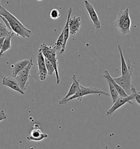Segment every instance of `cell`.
Masks as SVG:
<instances>
[{"label": "cell", "instance_id": "12", "mask_svg": "<svg viewBox=\"0 0 140 149\" xmlns=\"http://www.w3.org/2000/svg\"><path fill=\"white\" fill-rule=\"evenodd\" d=\"M81 24V18L80 17H71L69 21L70 34L75 35L79 30Z\"/></svg>", "mask_w": 140, "mask_h": 149}, {"label": "cell", "instance_id": "29", "mask_svg": "<svg viewBox=\"0 0 140 149\" xmlns=\"http://www.w3.org/2000/svg\"><path fill=\"white\" fill-rule=\"evenodd\" d=\"M37 1H42V0H37Z\"/></svg>", "mask_w": 140, "mask_h": 149}, {"label": "cell", "instance_id": "1", "mask_svg": "<svg viewBox=\"0 0 140 149\" xmlns=\"http://www.w3.org/2000/svg\"><path fill=\"white\" fill-rule=\"evenodd\" d=\"M0 15L7 19L12 31L14 33L16 34L17 36L20 37L22 38H29L30 37L32 33L30 30L26 28L14 15L1 5Z\"/></svg>", "mask_w": 140, "mask_h": 149}, {"label": "cell", "instance_id": "11", "mask_svg": "<svg viewBox=\"0 0 140 149\" xmlns=\"http://www.w3.org/2000/svg\"><path fill=\"white\" fill-rule=\"evenodd\" d=\"M2 84L3 85L10 88L14 91L19 92L22 95H24L25 94V92H24L19 87L17 80L13 77H4L2 79Z\"/></svg>", "mask_w": 140, "mask_h": 149}, {"label": "cell", "instance_id": "4", "mask_svg": "<svg viewBox=\"0 0 140 149\" xmlns=\"http://www.w3.org/2000/svg\"><path fill=\"white\" fill-rule=\"evenodd\" d=\"M39 49L41 50L44 57L48 59L52 63L55 70L57 84H59L60 83V78L58 71L59 62L57 56V50L54 48H52L51 46L46 44L45 43H43L40 45Z\"/></svg>", "mask_w": 140, "mask_h": 149}, {"label": "cell", "instance_id": "24", "mask_svg": "<svg viewBox=\"0 0 140 149\" xmlns=\"http://www.w3.org/2000/svg\"><path fill=\"white\" fill-rule=\"evenodd\" d=\"M60 16L61 14L57 9H52L49 13V17L52 20H57L60 18Z\"/></svg>", "mask_w": 140, "mask_h": 149}, {"label": "cell", "instance_id": "21", "mask_svg": "<svg viewBox=\"0 0 140 149\" xmlns=\"http://www.w3.org/2000/svg\"><path fill=\"white\" fill-rule=\"evenodd\" d=\"M64 42V32L62 31L60 35L59 36L58 38L57 39L56 42L54 44V47L56 50H59L61 51V49L62 48Z\"/></svg>", "mask_w": 140, "mask_h": 149}, {"label": "cell", "instance_id": "13", "mask_svg": "<svg viewBox=\"0 0 140 149\" xmlns=\"http://www.w3.org/2000/svg\"><path fill=\"white\" fill-rule=\"evenodd\" d=\"M72 12V8H70V9L68 11V14H67V20L66 22L65 25L64 27V29L62 31L64 32V45L62 47V48L61 50L60 54H64L65 51L66 46L67 44V42L68 40V39L70 36V30H69V21L70 19V17H71V14Z\"/></svg>", "mask_w": 140, "mask_h": 149}, {"label": "cell", "instance_id": "20", "mask_svg": "<svg viewBox=\"0 0 140 149\" xmlns=\"http://www.w3.org/2000/svg\"><path fill=\"white\" fill-rule=\"evenodd\" d=\"M12 35H14L13 32L10 31L4 24H0V38L6 37Z\"/></svg>", "mask_w": 140, "mask_h": 149}, {"label": "cell", "instance_id": "18", "mask_svg": "<svg viewBox=\"0 0 140 149\" xmlns=\"http://www.w3.org/2000/svg\"><path fill=\"white\" fill-rule=\"evenodd\" d=\"M13 35L9 36L8 37H6L5 38V40L3 44L2 48L1 49V51L0 52V56H3L4 54L7 51H8L9 49L11 48V40L12 38Z\"/></svg>", "mask_w": 140, "mask_h": 149}, {"label": "cell", "instance_id": "8", "mask_svg": "<svg viewBox=\"0 0 140 149\" xmlns=\"http://www.w3.org/2000/svg\"><path fill=\"white\" fill-rule=\"evenodd\" d=\"M37 65L38 66V75L39 76V79L41 81H44L47 78L48 72L47 70L46 65L45 57L40 49H39V51L37 54Z\"/></svg>", "mask_w": 140, "mask_h": 149}, {"label": "cell", "instance_id": "30", "mask_svg": "<svg viewBox=\"0 0 140 149\" xmlns=\"http://www.w3.org/2000/svg\"><path fill=\"white\" fill-rule=\"evenodd\" d=\"M1 0H0V3H1Z\"/></svg>", "mask_w": 140, "mask_h": 149}, {"label": "cell", "instance_id": "25", "mask_svg": "<svg viewBox=\"0 0 140 149\" xmlns=\"http://www.w3.org/2000/svg\"><path fill=\"white\" fill-rule=\"evenodd\" d=\"M8 118L7 115L6 114L4 110H1L0 111V122L6 120Z\"/></svg>", "mask_w": 140, "mask_h": 149}, {"label": "cell", "instance_id": "19", "mask_svg": "<svg viewBox=\"0 0 140 149\" xmlns=\"http://www.w3.org/2000/svg\"><path fill=\"white\" fill-rule=\"evenodd\" d=\"M108 84V86H109V91H110V96L112 97V99L113 102L114 103L116 101H117V100L118 99V97L119 96V93L118 91H117V90L116 89V88L114 87L113 84L111 83V81L107 80Z\"/></svg>", "mask_w": 140, "mask_h": 149}, {"label": "cell", "instance_id": "15", "mask_svg": "<svg viewBox=\"0 0 140 149\" xmlns=\"http://www.w3.org/2000/svg\"><path fill=\"white\" fill-rule=\"evenodd\" d=\"M30 60L31 58L22 60L12 65L11 67L12 68V77H15L19 72L23 70L28 65V64L30 62Z\"/></svg>", "mask_w": 140, "mask_h": 149}, {"label": "cell", "instance_id": "28", "mask_svg": "<svg viewBox=\"0 0 140 149\" xmlns=\"http://www.w3.org/2000/svg\"><path fill=\"white\" fill-rule=\"evenodd\" d=\"M30 149H35V148L34 146H33V147H31Z\"/></svg>", "mask_w": 140, "mask_h": 149}, {"label": "cell", "instance_id": "14", "mask_svg": "<svg viewBox=\"0 0 140 149\" xmlns=\"http://www.w3.org/2000/svg\"><path fill=\"white\" fill-rule=\"evenodd\" d=\"M72 80H73V82L72 85H71L69 90L67 92V93L66 95L65 96L62 98V100H65L68 99L69 98H70L71 97L74 96L75 95L77 92L78 91L80 88V84H79V80H77L76 77L75 75L74 74L72 75Z\"/></svg>", "mask_w": 140, "mask_h": 149}, {"label": "cell", "instance_id": "2", "mask_svg": "<svg viewBox=\"0 0 140 149\" xmlns=\"http://www.w3.org/2000/svg\"><path fill=\"white\" fill-rule=\"evenodd\" d=\"M92 94H97L99 96L103 95L107 96H110V93L101 90L97 88H94L92 86L85 87L80 84V88L75 95L65 100H61V101L59 102V104L61 105H66L68 102L75 99H77L79 101H82L83 97Z\"/></svg>", "mask_w": 140, "mask_h": 149}, {"label": "cell", "instance_id": "6", "mask_svg": "<svg viewBox=\"0 0 140 149\" xmlns=\"http://www.w3.org/2000/svg\"><path fill=\"white\" fill-rule=\"evenodd\" d=\"M30 58V62L28 65L23 70L19 72L15 77H14L17 80L19 87L24 92H25L29 84L31 69L34 65L32 58Z\"/></svg>", "mask_w": 140, "mask_h": 149}, {"label": "cell", "instance_id": "23", "mask_svg": "<svg viewBox=\"0 0 140 149\" xmlns=\"http://www.w3.org/2000/svg\"><path fill=\"white\" fill-rule=\"evenodd\" d=\"M131 93L134 95V100L136 102L140 105V91H137L133 85H132L131 88Z\"/></svg>", "mask_w": 140, "mask_h": 149}, {"label": "cell", "instance_id": "27", "mask_svg": "<svg viewBox=\"0 0 140 149\" xmlns=\"http://www.w3.org/2000/svg\"><path fill=\"white\" fill-rule=\"evenodd\" d=\"M0 24H4V22L2 21V20L1 17H0Z\"/></svg>", "mask_w": 140, "mask_h": 149}, {"label": "cell", "instance_id": "26", "mask_svg": "<svg viewBox=\"0 0 140 149\" xmlns=\"http://www.w3.org/2000/svg\"><path fill=\"white\" fill-rule=\"evenodd\" d=\"M5 38L6 37H2V38H0V52L1 51V49L2 48V46H3V44H4Z\"/></svg>", "mask_w": 140, "mask_h": 149}, {"label": "cell", "instance_id": "22", "mask_svg": "<svg viewBox=\"0 0 140 149\" xmlns=\"http://www.w3.org/2000/svg\"><path fill=\"white\" fill-rule=\"evenodd\" d=\"M45 62H46V65L47 70L48 72V74L49 75H52L55 72V70H54V66L52 65V63L46 58H45Z\"/></svg>", "mask_w": 140, "mask_h": 149}, {"label": "cell", "instance_id": "17", "mask_svg": "<svg viewBox=\"0 0 140 149\" xmlns=\"http://www.w3.org/2000/svg\"><path fill=\"white\" fill-rule=\"evenodd\" d=\"M118 51L119 52L120 54V62H121V73H122V75L126 74L127 72H128V66L127 62H125V58L123 55V53L122 47L120 45H118Z\"/></svg>", "mask_w": 140, "mask_h": 149}, {"label": "cell", "instance_id": "7", "mask_svg": "<svg viewBox=\"0 0 140 149\" xmlns=\"http://www.w3.org/2000/svg\"><path fill=\"white\" fill-rule=\"evenodd\" d=\"M134 95L131 93L130 95L126 97H123L119 96L117 101L113 103V104L109 108V109L106 111V115L107 116H110L114 112H115L117 110L119 109L120 107L125 105L127 103H129L132 105H134V103L131 102V101L134 100Z\"/></svg>", "mask_w": 140, "mask_h": 149}, {"label": "cell", "instance_id": "10", "mask_svg": "<svg viewBox=\"0 0 140 149\" xmlns=\"http://www.w3.org/2000/svg\"><path fill=\"white\" fill-rule=\"evenodd\" d=\"M84 3L85 8L89 14L90 19L93 23L95 28L96 29H100L101 27L100 21L93 5L91 4L88 0H84Z\"/></svg>", "mask_w": 140, "mask_h": 149}, {"label": "cell", "instance_id": "5", "mask_svg": "<svg viewBox=\"0 0 140 149\" xmlns=\"http://www.w3.org/2000/svg\"><path fill=\"white\" fill-rule=\"evenodd\" d=\"M128 72L126 74L123 75L118 78H113L114 80L122 88L128 96L131 94V88L132 86L131 77L134 70L133 66L130 61H128Z\"/></svg>", "mask_w": 140, "mask_h": 149}, {"label": "cell", "instance_id": "16", "mask_svg": "<svg viewBox=\"0 0 140 149\" xmlns=\"http://www.w3.org/2000/svg\"><path fill=\"white\" fill-rule=\"evenodd\" d=\"M103 76L104 78H105V79H106V80H108L111 81V83L113 84L114 87L116 88V89L118 91L119 96L123 97H126L128 96V95H127V93L125 92V91L114 80L113 78L110 75L108 70H105L104 74L103 75Z\"/></svg>", "mask_w": 140, "mask_h": 149}, {"label": "cell", "instance_id": "3", "mask_svg": "<svg viewBox=\"0 0 140 149\" xmlns=\"http://www.w3.org/2000/svg\"><path fill=\"white\" fill-rule=\"evenodd\" d=\"M131 25L129 8L127 7L118 13L117 19L114 22V25L123 35H126L130 32Z\"/></svg>", "mask_w": 140, "mask_h": 149}, {"label": "cell", "instance_id": "9", "mask_svg": "<svg viewBox=\"0 0 140 149\" xmlns=\"http://www.w3.org/2000/svg\"><path fill=\"white\" fill-rule=\"evenodd\" d=\"M48 134L41 131V128L38 124L35 123L30 134L26 136V139L30 141H40L47 138Z\"/></svg>", "mask_w": 140, "mask_h": 149}]
</instances>
